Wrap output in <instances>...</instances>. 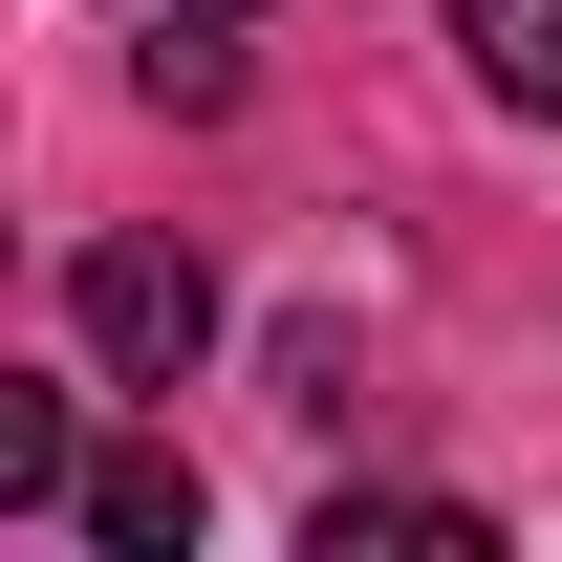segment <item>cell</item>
<instances>
[{"label":"cell","instance_id":"obj_3","mask_svg":"<svg viewBox=\"0 0 562 562\" xmlns=\"http://www.w3.org/2000/svg\"><path fill=\"white\" fill-rule=\"evenodd\" d=\"M454 66H476L497 109H541V131H562V0H454Z\"/></svg>","mask_w":562,"mask_h":562},{"label":"cell","instance_id":"obj_4","mask_svg":"<svg viewBox=\"0 0 562 562\" xmlns=\"http://www.w3.org/2000/svg\"><path fill=\"white\" fill-rule=\"evenodd\" d=\"M303 562H497L476 519H454V497H325V541Z\"/></svg>","mask_w":562,"mask_h":562},{"label":"cell","instance_id":"obj_6","mask_svg":"<svg viewBox=\"0 0 562 562\" xmlns=\"http://www.w3.org/2000/svg\"><path fill=\"white\" fill-rule=\"evenodd\" d=\"M216 22H238V0H151V87H173V109H216V87H238V66H216Z\"/></svg>","mask_w":562,"mask_h":562},{"label":"cell","instance_id":"obj_5","mask_svg":"<svg viewBox=\"0 0 562 562\" xmlns=\"http://www.w3.org/2000/svg\"><path fill=\"white\" fill-rule=\"evenodd\" d=\"M44 497H87V454H66V390H0V519H44Z\"/></svg>","mask_w":562,"mask_h":562},{"label":"cell","instance_id":"obj_1","mask_svg":"<svg viewBox=\"0 0 562 562\" xmlns=\"http://www.w3.org/2000/svg\"><path fill=\"white\" fill-rule=\"evenodd\" d=\"M66 325H87V368H131V390H173V368L216 347V281L173 260V238H87V260H66Z\"/></svg>","mask_w":562,"mask_h":562},{"label":"cell","instance_id":"obj_2","mask_svg":"<svg viewBox=\"0 0 562 562\" xmlns=\"http://www.w3.org/2000/svg\"><path fill=\"white\" fill-rule=\"evenodd\" d=\"M87 541H109V562H173V541H195V454H87Z\"/></svg>","mask_w":562,"mask_h":562}]
</instances>
